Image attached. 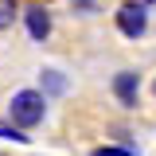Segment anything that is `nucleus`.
Wrapping results in <instances>:
<instances>
[{
	"label": "nucleus",
	"mask_w": 156,
	"mask_h": 156,
	"mask_svg": "<svg viewBox=\"0 0 156 156\" xmlns=\"http://www.w3.org/2000/svg\"><path fill=\"white\" fill-rule=\"evenodd\" d=\"M20 16V0H0V31H8Z\"/></svg>",
	"instance_id": "423d86ee"
},
{
	"label": "nucleus",
	"mask_w": 156,
	"mask_h": 156,
	"mask_svg": "<svg viewBox=\"0 0 156 156\" xmlns=\"http://www.w3.org/2000/svg\"><path fill=\"white\" fill-rule=\"evenodd\" d=\"M23 27H27V39L47 43V39H51V31H55L51 8H43V4H27V8H23Z\"/></svg>",
	"instance_id": "20e7f679"
},
{
	"label": "nucleus",
	"mask_w": 156,
	"mask_h": 156,
	"mask_svg": "<svg viewBox=\"0 0 156 156\" xmlns=\"http://www.w3.org/2000/svg\"><path fill=\"white\" fill-rule=\"evenodd\" d=\"M109 90H113L121 109H136L140 105V74L136 70H117L113 82H109Z\"/></svg>",
	"instance_id": "7ed1b4c3"
},
{
	"label": "nucleus",
	"mask_w": 156,
	"mask_h": 156,
	"mask_svg": "<svg viewBox=\"0 0 156 156\" xmlns=\"http://www.w3.org/2000/svg\"><path fill=\"white\" fill-rule=\"evenodd\" d=\"M4 109H8V125H16L20 133H31L47 121V98L35 86H20V90H12Z\"/></svg>",
	"instance_id": "f257e3e1"
},
{
	"label": "nucleus",
	"mask_w": 156,
	"mask_h": 156,
	"mask_svg": "<svg viewBox=\"0 0 156 156\" xmlns=\"http://www.w3.org/2000/svg\"><path fill=\"white\" fill-rule=\"evenodd\" d=\"M43 98H62L66 90H70V78L62 74V70H55V66H47V70H39V86H35Z\"/></svg>",
	"instance_id": "39448f33"
},
{
	"label": "nucleus",
	"mask_w": 156,
	"mask_h": 156,
	"mask_svg": "<svg viewBox=\"0 0 156 156\" xmlns=\"http://www.w3.org/2000/svg\"><path fill=\"white\" fill-rule=\"evenodd\" d=\"M90 156H136V148H117V144H101V148H94Z\"/></svg>",
	"instance_id": "6e6552de"
},
{
	"label": "nucleus",
	"mask_w": 156,
	"mask_h": 156,
	"mask_svg": "<svg viewBox=\"0 0 156 156\" xmlns=\"http://www.w3.org/2000/svg\"><path fill=\"white\" fill-rule=\"evenodd\" d=\"M0 140H12V144H27L31 136H27V133H20L16 125H8V121H0Z\"/></svg>",
	"instance_id": "0eeeda50"
},
{
	"label": "nucleus",
	"mask_w": 156,
	"mask_h": 156,
	"mask_svg": "<svg viewBox=\"0 0 156 156\" xmlns=\"http://www.w3.org/2000/svg\"><path fill=\"white\" fill-rule=\"evenodd\" d=\"M152 94H156V82H152Z\"/></svg>",
	"instance_id": "1a4fd4ad"
},
{
	"label": "nucleus",
	"mask_w": 156,
	"mask_h": 156,
	"mask_svg": "<svg viewBox=\"0 0 156 156\" xmlns=\"http://www.w3.org/2000/svg\"><path fill=\"white\" fill-rule=\"evenodd\" d=\"M113 20H117V31L125 39H140L148 31V4H144V0H125L113 12Z\"/></svg>",
	"instance_id": "f03ea898"
}]
</instances>
